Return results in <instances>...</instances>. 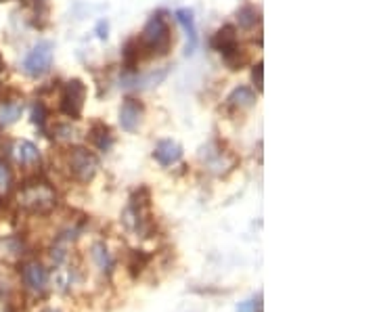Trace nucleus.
<instances>
[{
  "label": "nucleus",
  "instance_id": "nucleus-1",
  "mask_svg": "<svg viewBox=\"0 0 377 312\" xmlns=\"http://www.w3.org/2000/svg\"><path fill=\"white\" fill-rule=\"evenodd\" d=\"M17 206L30 214H48L57 206V193L50 182L34 177L17 191Z\"/></svg>",
  "mask_w": 377,
  "mask_h": 312
},
{
  "label": "nucleus",
  "instance_id": "nucleus-2",
  "mask_svg": "<svg viewBox=\"0 0 377 312\" xmlns=\"http://www.w3.org/2000/svg\"><path fill=\"white\" fill-rule=\"evenodd\" d=\"M139 38L149 57H166L172 50V32L164 13H155L149 17Z\"/></svg>",
  "mask_w": 377,
  "mask_h": 312
},
{
  "label": "nucleus",
  "instance_id": "nucleus-3",
  "mask_svg": "<svg viewBox=\"0 0 377 312\" xmlns=\"http://www.w3.org/2000/svg\"><path fill=\"white\" fill-rule=\"evenodd\" d=\"M65 168L67 174L76 182H91L99 172V160L91 149L86 147H72L65 153Z\"/></svg>",
  "mask_w": 377,
  "mask_h": 312
},
{
  "label": "nucleus",
  "instance_id": "nucleus-4",
  "mask_svg": "<svg viewBox=\"0 0 377 312\" xmlns=\"http://www.w3.org/2000/svg\"><path fill=\"white\" fill-rule=\"evenodd\" d=\"M84 103H86V84L78 78L69 80L63 84L61 89V101H59V109L65 118L69 120H80L82 111H84Z\"/></svg>",
  "mask_w": 377,
  "mask_h": 312
},
{
  "label": "nucleus",
  "instance_id": "nucleus-5",
  "mask_svg": "<svg viewBox=\"0 0 377 312\" xmlns=\"http://www.w3.org/2000/svg\"><path fill=\"white\" fill-rule=\"evenodd\" d=\"M201 160L208 166V170L214 172V174H218V177L231 172L237 166L235 155L229 149H225L223 145H218V143H212V145L203 147L201 149Z\"/></svg>",
  "mask_w": 377,
  "mask_h": 312
},
{
  "label": "nucleus",
  "instance_id": "nucleus-6",
  "mask_svg": "<svg viewBox=\"0 0 377 312\" xmlns=\"http://www.w3.org/2000/svg\"><path fill=\"white\" fill-rule=\"evenodd\" d=\"M50 65H52V45L50 43H38L23 59V72L30 78L45 76L50 69Z\"/></svg>",
  "mask_w": 377,
  "mask_h": 312
},
{
  "label": "nucleus",
  "instance_id": "nucleus-7",
  "mask_svg": "<svg viewBox=\"0 0 377 312\" xmlns=\"http://www.w3.org/2000/svg\"><path fill=\"white\" fill-rule=\"evenodd\" d=\"M142 116H145V105H142L139 99L128 96L122 103V107H120V126H122V130L135 133L141 126Z\"/></svg>",
  "mask_w": 377,
  "mask_h": 312
},
{
  "label": "nucleus",
  "instance_id": "nucleus-8",
  "mask_svg": "<svg viewBox=\"0 0 377 312\" xmlns=\"http://www.w3.org/2000/svg\"><path fill=\"white\" fill-rule=\"evenodd\" d=\"M21 277H23V283L32 289V291H38L43 294L48 285V270L40 262L32 260V262H26L21 268Z\"/></svg>",
  "mask_w": 377,
  "mask_h": 312
},
{
  "label": "nucleus",
  "instance_id": "nucleus-9",
  "mask_svg": "<svg viewBox=\"0 0 377 312\" xmlns=\"http://www.w3.org/2000/svg\"><path fill=\"white\" fill-rule=\"evenodd\" d=\"M181 157H183V147L176 140H170V138L159 140L157 147L153 149V160L164 168L174 166L176 162H181Z\"/></svg>",
  "mask_w": 377,
  "mask_h": 312
},
{
  "label": "nucleus",
  "instance_id": "nucleus-10",
  "mask_svg": "<svg viewBox=\"0 0 377 312\" xmlns=\"http://www.w3.org/2000/svg\"><path fill=\"white\" fill-rule=\"evenodd\" d=\"M239 46L241 45H239L237 28L235 26H231V23L223 26V28L214 34V38H212V48H214L216 52H220L223 57L229 55V52H233Z\"/></svg>",
  "mask_w": 377,
  "mask_h": 312
},
{
  "label": "nucleus",
  "instance_id": "nucleus-11",
  "mask_svg": "<svg viewBox=\"0 0 377 312\" xmlns=\"http://www.w3.org/2000/svg\"><path fill=\"white\" fill-rule=\"evenodd\" d=\"M145 57H149V55H147L145 46L141 45V38H130L122 46V65L128 72H137Z\"/></svg>",
  "mask_w": 377,
  "mask_h": 312
},
{
  "label": "nucleus",
  "instance_id": "nucleus-12",
  "mask_svg": "<svg viewBox=\"0 0 377 312\" xmlns=\"http://www.w3.org/2000/svg\"><path fill=\"white\" fill-rule=\"evenodd\" d=\"M13 157L19 166H36L40 162V151L38 147L32 143V140H19L15 147H13Z\"/></svg>",
  "mask_w": 377,
  "mask_h": 312
},
{
  "label": "nucleus",
  "instance_id": "nucleus-13",
  "mask_svg": "<svg viewBox=\"0 0 377 312\" xmlns=\"http://www.w3.org/2000/svg\"><path fill=\"white\" fill-rule=\"evenodd\" d=\"M89 138L99 151H109L113 147V130L109 128V124H105L101 120L93 122V126L89 130Z\"/></svg>",
  "mask_w": 377,
  "mask_h": 312
},
{
  "label": "nucleus",
  "instance_id": "nucleus-14",
  "mask_svg": "<svg viewBox=\"0 0 377 312\" xmlns=\"http://www.w3.org/2000/svg\"><path fill=\"white\" fill-rule=\"evenodd\" d=\"M254 105H256V92L249 87H237L227 99V107L233 111H245Z\"/></svg>",
  "mask_w": 377,
  "mask_h": 312
},
{
  "label": "nucleus",
  "instance_id": "nucleus-15",
  "mask_svg": "<svg viewBox=\"0 0 377 312\" xmlns=\"http://www.w3.org/2000/svg\"><path fill=\"white\" fill-rule=\"evenodd\" d=\"M23 113V103L21 101H6L0 105V126H11L15 124Z\"/></svg>",
  "mask_w": 377,
  "mask_h": 312
},
{
  "label": "nucleus",
  "instance_id": "nucleus-16",
  "mask_svg": "<svg viewBox=\"0 0 377 312\" xmlns=\"http://www.w3.org/2000/svg\"><path fill=\"white\" fill-rule=\"evenodd\" d=\"M176 19H179V23L185 28V32H187L188 36V52L195 48L197 45V28H195V17H193V13L188 11V9H179L176 11Z\"/></svg>",
  "mask_w": 377,
  "mask_h": 312
},
{
  "label": "nucleus",
  "instance_id": "nucleus-17",
  "mask_svg": "<svg viewBox=\"0 0 377 312\" xmlns=\"http://www.w3.org/2000/svg\"><path fill=\"white\" fill-rule=\"evenodd\" d=\"M237 21L243 30H254L256 26H260V11L252 4H245L237 11Z\"/></svg>",
  "mask_w": 377,
  "mask_h": 312
},
{
  "label": "nucleus",
  "instance_id": "nucleus-18",
  "mask_svg": "<svg viewBox=\"0 0 377 312\" xmlns=\"http://www.w3.org/2000/svg\"><path fill=\"white\" fill-rule=\"evenodd\" d=\"M149 260H151V256L145 254V252H130V258H128V270H130V274H133V277H139L142 270L147 268Z\"/></svg>",
  "mask_w": 377,
  "mask_h": 312
},
{
  "label": "nucleus",
  "instance_id": "nucleus-19",
  "mask_svg": "<svg viewBox=\"0 0 377 312\" xmlns=\"http://www.w3.org/2000/svg\"><path fill=\"white\" fill-rule=\"evenodd\" d=\"M47 120H48V111L47 105L43 101H38L32 109V122L40 128V130H47Z\"/></svg>",
  "mask_w": 377,
  "mask_h": 312
},
{
  "label": "nucleus",
  "instance_id": "nucleus-20",
  "mask_svg": "<svg viewBox=\"0 0 377 312\" xmlns=\"http://www.w3.org/2000/svg\"><path fill=\"white\" fill-rule=\"evenodd\" d=\"M93 256H94V260H96V264H99L101 268L111 267V258H109V254H107V247H105L103 243H96V245H94Z\"/></svg>",
  "mask_w": 377,
  "mask_h": 312
},
{
  "label": "nucleus",
  "instance_id": "nucleus-21",
  "mask_svg": "<svg viewBox=\"0 0 377 312\" xmlns=\"http://www.w3.org/2000/svg\"><path fill=\"white\" fill-rule=\"evenodd\" d=\"M252 82H254V87H256L258 92H262V89H264V63L262 61H258L254 65V69H252Z\"/></svg>",
  "mask_w": 377,
  "mask_h": 312
},
{
  "label": "nucleus",
  "instance_id": "nucleus-22",
  "mask_svg": "<svg viewBox=\"0 0 377 312\" xmlns=\"http://www.w3.org/2000/svg\"><path fill=\"white\" fill-rule=\"evenodd\" d=\"M237 312H262V294H258V298H252L247 302H241L237 306Z\"/></svg>",
  "mask_w": 377,
  "mask_h": 312
},
{
  "label": "nucleus",
  "instance_id": "nucleus-23",
  "mask_svg": "<svg viewBox=\"0 0 377 312\" xmlns=\"http://www.w3.org/2000/svg\"><path fill=\"white\" fill-rule=\"evenodd\" d=\"M11 182H13V177H11V170L9 166L0 160V191H9L11 189Z\"/></svg>",
  "mask_w": 377,
  "mask_h": 312
},
{
  "label": "nucleus",
  "instance_id": "nucleus-24",
  "mask_svg": "<svg viewBox=\"0 0 377 312\" xmlns=\"http://www.w3.org/2000/svg\"><path fill=\"white\" fill-rule=\"evenodd\" d=\"M96 32H99V38H107V23H105V21H99Z\"/></svg>",
  "mask_w": 377,
  "mask_h": 312
},
{
  "label": "nucleus",
  "instance_id": "nucleus-25",
  "mask_svg": "<svg viewBox=\"0 0 377 312\" xmlns=\"http://www.w3.org/2000/svg\"><path fill=\"white\" fill-rule=\"evenodd\" d=\"M2 67H4V61H2V57H0V72H2Z\"/></svg>",
  "mask_w": 377,
  "mask_h": 312
},
{
  "label": "nucleus",
  "instance_id": "nucleus-26",
  "mask_svg": "<svg viewBox=\"0 0 377 312\" xmlns=\"http://www.w3.org/2000/svg\"><path fill=\"white\" fill-rule=\"evenodd\" d=\"M45 312H61V311H55V308H48V311H45Z\"/></svg>",
  "mask_w": 377,
  "mask_h": 312
}]
</instances>
